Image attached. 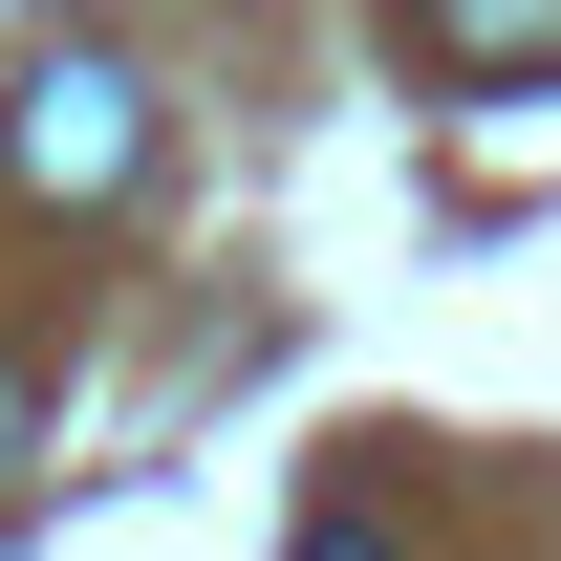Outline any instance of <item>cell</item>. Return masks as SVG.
Returning a JSON list of instances; mask_svg holds the SVG:
<instances>
[{"label":"cell","mask_w":561,"mask_h":561,"mask_svg":"<svg viewBox=\"0 0 561 561\" xmlns=\"http://www.w3.org/2000/svg\"><path fill=\"white\" fill-rule=\"evenodd\" d=\"M0 151H22V195H130L151 173V87L130 66H44L22 108H0Z\"/></svg>","instance_id":"obj_1"},{"label":"cell","mask_w":561,"mask_h":561,"mask_svg":"<svg viewBox=\"0 0 561 561\" xmlns=\"http://www.w3.org/2000/svg\"><path fill=\"white\" fill-rule=\"evenodd\" d=\"M411 44H432L454 87H540V66H561V0H411Z\"/></svg>","instance_id":"obj_2"},{"label":"cell","mask_w":561,"mask_h":561,"mask_svg":"<svg viewBox=\"0 0 561 561\" xmlns=\"http://www.w3.org/2000/svg\"><path fill=\"white\" fill-rule=\"evenodd\" d=\"M22 454H44V389H22V367H0V476H22Z\"/></svg>","instance_id":"obj_3"},{"label":"cell","mask_w":561,"mask_h":561,"mask_svg":"<svg viewBox=\"0 0 561 561\" xmlns=\"http://www.w3.org/2000/svg\"><path fill=\"white\" fill-rule=\"evenodd\" d=\"M302 561H389V540H367V518H324V540H302Z\"/></svg>","instance_id":"obj_4"}]
</instances>
